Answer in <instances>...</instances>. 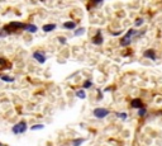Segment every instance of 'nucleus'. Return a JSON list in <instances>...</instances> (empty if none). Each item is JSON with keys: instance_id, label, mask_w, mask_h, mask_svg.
<instances>
[{"instance_id": "nucleus-1", "label": "nucleus", "mask_w": 162, "mask_h": 146, "mask_svg": "<svg viewBox=\"0 0 162 146\" xmlns=\"http://www.w3.org/2000/svg\"><path fill=\"white\" fill-rule=\"evenodd\" d=\"M138 34V32L136 31V29H129L128 32L125 33V36L122 38V41H120V46L122 47H127V46H129L131 44V42H132V38L134 37V36H137Z\"/></svg>"}, {"instance_id": "nucleus-2", "label": "nucleus", "mask_w": 162, "mask_h": 146, "mask_svg": "<svg viewBox=\"0 0 162 146\" xmlns=\"http://www.w3.org/2000/svg\"><path fill=\"white\" fill-rule=\"evenodd\" d=\"M12 131L14 135H19V133H24L27 131V122H24V121H22V122L17 123V125L13 126Z\"/></svg>"}, {"instance_id": "nucleus-3", "label": "nucleus", "mask_w": 162, "mask_h": 146, "mask_svg": "<svg viewBox=\"0 0 162 146\" xmlns=\"http://www.w3.org/2000/svg\"><path fill=\"white\" fill-rule=\"evenodd\" d=\"M24 25L23 23H20V22H12V23H9L8 25H5L4 29H10V33L14 31H18V29H24Z\"/></svg>"}, {"instance_id": "nucleus-4", "label": "nucleus", "mask_w": 162, "mask_h": 146, "mask_svg": "<svg viewBox=\"0 0 162 146\" xmlns=\"http://www.w3.org/2000/svg\"><path fill=\"white\" fill-rule=\"evenodd\" d=\"M93 113L96 118H104V117L109 116L110 112H109V109H106V108H95Z\"/></svg>"}, {"instance_id": "nucleus-5", "label": "nucleus", "mask_w": 162, "mask_h": 146, "mask_svg": "<svg viewBox=\"0 0 162 146\" xmlns=\"http://www.w3.org/2000/svg\"><path fill=\"white\" fill-rule=\"evenodd\" d=\"M33 59L37 60L39 63H44L47 60L46 52H43V51H36V52H33Z\"/></svg>"}, {"instance_id": "nucleus-6", "label": "nucleus", "mask_w": 162, "mask_h": 146, "mask_svg": "<svg viewBox=\"0 0 162 146\" xmlns=\"http://www.w3.org/2000/svg\"><path fill=\"white\" fill-rule=\"evenodd\" d=\"M143 56L146 57V59H150L152 60V61H155L156 60V52H155V50H146Z\"/></svg>"}, {"instance_id": "nucleus-7", "label": "nucleus", "mask_w": 162, "mask_h": 146, "mask_svg": "<svg viewBox=\"0 0 162 146\" xmlns=\"http://www.w3.org/2000/svg\"><path fill=\"white\" fill-rule=\"evenodd\" d=\"M93 43L94 44H101L103 43V36H101V31H98L96 34L93 38Z\"/></svg>"}, {"instance_id": "nucleus-8", "label": "nucleus", "mask_w": 162, "mask_h": 146, "mask_svg": "<svg viewBox=\"0 0 162 146\" xmlns=\"http://www.w3.org/2000/svg\"><path fill=\"white\" fill-rule=\"evenodd\" d=\"M131 106L132 108H137V109H141V108H143V102H142L141 99H133L131 102Z\"/></svg>"}, {"instance_id": "nucleus-9", "label": "nucleus", "mask_w": 162, "mask_h": 146, "mask_svg": "<svg viewBox=\"0 0 162 146\" xmlns=\"http://www.w3.org/2000/svg\"><path fill=\"white\" fill-rule=\"evenodd\" d=\"M56 29V24L55 23H48V24H44L42 27V31L46 32V33H48V32H52Z\"/></svg>"}, {"instance_id": "nucleus-10", "label": "nucleus", "mask_w": 162, "mask_h": 146, "mask_svg": "<svg viewBox=\"0 0 162 146\" xmlns=\"http://www.w3.org/2000/svg\"><path fill=\"white\" fill-rule=\"evenodd\" d=\"M23 31L29 32V33H36V32L38 31V28H37V25H34V24H25Z\"/></svg>"}, {"instance_id": "nucleus-11", "label": "nucleus", "mask_w": 162, "mask_h": 146, "mask_svg": "<svg viewBox=\"0 0 162 146\" xmlns=\"http://www.w3.org/2000/svg\"><path fill=\"white\" fill-rule=\"evenodd\" d=\"M63 27H65L66 29H74L76 27V23L75 22H65V23H63Z\"/></svg>"}, {"instance_id": "nucleus-12", "label": "nucleus", "mask_w": 162, "mask_h": 146, "mask_svg": "<svg viewBox=\"0 0 162 146\" xmlns=\"http://www.w3.org/2000/svg\"><path fill=\"white\" fill-rule=\"evenodd\" d=\"M1 80L5 83H13L15 79L13 78V76H9V75H1Z\"/></svg>"}, {"instance_id": "nucleus-13", "label": "nucleus", "mask_w": 162, "mask_h": 146, "mask_svg": "<svg viewBox=\"0 0 162 146\" xmlns=\"http://www.w3.org/2000/svg\"><path fill=\"white\" fill-rule=\"evenodd\" d=\"M76 97L81 98V99H85V98H86V93H85L84 90H77L76 91Z\"/></svg>"}, {"instance_id": "nucleus-14", "label": "nucleus", "mask_w": 162, "mask_h": 146, "mask_svg": "<svg viewBox=\"0 0 162 146\" xmlns=\"http://www.w3.org/2000/svg\"><path fill=\"white\" fill-rule=\"evenodd\" d=\"M84 141H85V138H76L75 141L72 142V145H74V146H80Z\"/></svg>"}, {"instance_id": "nucleus-15", "label": "nucleus", "mask_w": 162, "mask_h": 146, "mask_svg": "<svg viewBox=\"0 0 162 146\" xmlns=\"http://www.w3.org/2000/svg\"><path fill=\"white\" fill-rule=\"evenodd\" d=\"M85 33V28H79L77 31H75V36H81Z\"/></svg>"}, {"instance_id": "nucleus-16", "label": "nucleus", "mask_w": 162, "mask_h": 146, "mask_svg": "<svg viewBox=\"0 0 162 146\" xmlns=\"http://www.w3.org/2000/svg\"><path fill=\"white\" fill-rule=\"evenodd\" d=\"M91 87H93V81H91V80H86V81L84 83V88H85V89L91 88Z\"/></svg>"}, {"instance_id": "nucleus-17", "label": "nucleus", "mask_w": 162, "mask_h": 146, "mask_svg": "<svg viewBox=\"0 0 162 146\" xmlns=\"http://www.w3.org/2000/svg\"><path fill=\"white\" fill-rule=\"evenodd\" d=\"M146 113H147V109L143 107V108H141L139 109V112H138V116H141V117H143V116H146Z\"/></svg>"}, {"instance_id": "nucleus-18", "label": "nucleus", "mask_w": 162, "mask_h": 146, "mask_svg": "<svg viewBox=\"0 0 162 146\" xmlns=\"http://www.w3.org/2000/svg\"><path fill=\"white\" fill-rule=\"evenodd\" d=\"M115 116H117V117H119V118H122V119H125V118H127V113L117 112V113H115Z\"/></svg>"}, {"instance_id": "nucleus-19", "label": "nucleus", "mask_w": 162, "mask_h": 146, "mask_svg": "<svg viewBox=\"0 0 162 146\" xmlns=\"http://www.w3.org/2000/svg\"><path fill=\"white\" fill-rule=\"evenodd\" d=\"M144 23V19L143 18H138L137 20H136V25H137V27H139V25H142Z\"/></svg>"}, {"instance_id": "nucleus-20", "label": "nucleus", "mask_w": 162, "mask_h": 146, "mask_svg": "<svg viewBox=\"0 0 162 146\" xmlns=\"http://www.w3.org/2000/svg\"><path fill=\"white\" fill-rule=\"evenodd\" d=\"M43 125H34V126H32V130H33V131H36V130H42L43 128Z\"/></svg>"}, {"instance_id": "nucleus-21", "label": "nucleus", "mask_w": 162, "mask_h": 146, "mask_svg": "<svg viewBox=\"0 0 162 146\" xmlns=\"http://www.w3.org/2000/svg\"><path fill=\"white\" fill-rule=\"evenodd\" d=\"M57 40H58V41H60V43H62V44H65V43H66V38H65V37H58Z\"/></svg>"}]
</instances>
